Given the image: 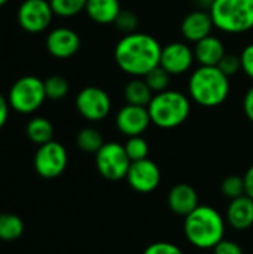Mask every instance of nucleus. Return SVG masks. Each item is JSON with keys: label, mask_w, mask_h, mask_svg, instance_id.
Listing matches in <instances>:
<instances>
[{"label": "nucleus", "mask_w": 253, "mask_h": 254, "mask_svg": "<svg viewBox=\"0 0 253 254\" xmlns=\"http://www.w3.org/2000/svg\"><path fill=\"white\" fill-rule=\"evenodd\" d=\"M245 179V188H246V195L251 196L253 199V164L249 167V170L246 171V174L243 176Z\"/></svg>", "instance_id": "36"}, {"label": "nucleus", "mask_w": 253, "mask_h": 254, "mask_svg": "<svg viewBox=\"0 0 253 254\" xmlns=\"http://www.w3.org/2000/svg\"><path fill=\"white\" fill-rule=\"evenodd\" d=\"M116 128L127 137L142 135L152 124L148 107L125 104L116 115Z\"/></svg>", "instance_id": "13"}, {"label": "nucleus", "mask_w": 253, "mask_h": 254, "mask_svg": "<svg viewBox=\"0 0 253 254\" xmlns=\"http://www.w3.org/2000/svg\"><path fill=\"white\" fill-rule=\"evenodd\" d=\"M25 134L30 141H33L37 146H42L54 140V127L46 118L36 116L28 121L25 127Z\"/></svg>", "instance_id": "21"}, {"label": "nucleus", "mask_w": 253, "mask_h": 254, "mask_svg": "<svg viewBox=\"0 0 253 254\" xmlns=\"http://www.w3.org/2000/svg\"><path fill=\"white\" fill-rule=\"evenodd\" d=\"M143 254H183L180 250V247H177L173 243H167V241H158V243H152L149 244Z\"/></svg>", "instance_id": "31"}, {"label": "nucleus", "mask_w": 253, "mask_h": 254, "mask_svg": "<svg viewBox=\"0 0 253 254\" xmlns=\"http://www.w3.org/2000/svg\"><path fill=\"white\" fill-rule=\"evenodd\" d=\"M130 188L139 193H151L161 183V170L149 158L131 162L125 177Z\"/></svg>", "instance_id": "11"}, {"label": "nucleus", "mask_w": 253, "mask_h": 254, "mask_svg": "<svg viewBox=\"0 0 253 254\" xmlns=\"http://www.w3.org/2000/svg\"><path fill=\"white\" fill-rule=\"evenodd\" d=\"M163 46L146 33L125 34L115 46V63L133 77H145L151 70L160 65Z\"/></svg>", "instance_id": "1"}, {"label": "nucleus", "mask_w": 253, "mask_h": 254, "mask_svg": "<svg viewBox=\"0 0 253 254\" xmlns=\"http://www.w3.org/2000/svg\"><path fill=\"white\" fill-rule=\"evenodd\" d=\"M119 0H88L85 12L97 24H112L121 12Z\"/></svg>", "instance_id": "19"}, {"label": "nucleus", "mask_w": 253, "mask_h": 254, "mask_svg": "<svg viewBox=\"0 0 253 254\" xmlns=\"http://www.w3.org/2000/svg\"><path fill=\"white\" fill-rule=\"evenodd\" d=\"M76 109L84 119L98 122L110 113L112 101L104 89L98 86H86L76 95Z\"/></svg>", "instance_id": "9"}, {"label": "nucleus", "mask_w": 253, "mask_h": 254, "mask_svg": "<svg viewBox=\"0 0 253 254\" xmlns=\"http://www.w3.org/2000/svg\"><path fill=\"white\" fill-rule=\"evenodd\" d=\"M195 60L194 49L183 42H171L161 49L160 65L171 76L186 73Z\"/></svg>", "instance_id": "12"}, {"label": "nucleus", "mask_w": 253, "mask_h": 254, "mask_svg": "<svg viewBox=\"0 0 253 254\" xmlns=\"http://www.w3.org/2000/svg\"><path fill=\"white\" fill-rule=\"evenodd\" d=\"M46 100L45 85L36 76H22L13 82L9 89L7 101L12 110L30 115L36 112Z\"/></svg>", "instance_id": "6"}, {"label": "nucleus", "mask_w": 253, "mask_h": 254, "mask_svg": "<svg viewBox=\"0 0 253 254\" xmlns=\"http://www.w3.org/2000/svg\"><path fill=\"white\" fill-rule=\"evenodd\" d=\"M125 101L127 104H134V106H143L148 107L149 103L154 98V92L146 83L143 77H134L131 79L124 89Z\"/></svg>", "instance_id": "20"}, {"label": "nucleus", "mask_w": 253, "mask_h": 254, "mask_svg": "<svg viewBox=\"0 0 253 254\" xmlns=\"http://www.w3.org/2000/svg\"><path fill=\"white\" fill-rule=\"evenodd\" d=\"M240 60H242V70L245 71V74L248 77L253 79V43L248 45L242 51Z\"/></svg>", "instance_id": "33"}, {"label": "nucleus", "mask_w": 253, "mask_h": 254, "mask_svg": "<svg viewBox=\"0 0 253 254\" xmlns=\"http://www.w3.org/2000/svg\"><path fill=\"white\" fill-rule=\"evenodd\" d=\"M225 220L236 231H246L253 225V199L248 195L231 199L225 213Z\"/></svg>", "instance_id": "17"}, {"label": "nucleus", "mask_w": 253, "mask_h": 254, "mask_svg": "<svg viewBox=\"0 0 253 254\" xmlns=\"http://www.w3.org/2000/svg\"><path fill=\"white\" fill-rule=\"evenodd\" d=\"M221 190H222V195L227 196L230 201L231 199H236L239 196H243L246 195V188H245V179L242 176H228L224 179L222 185H221Z\"/></svg>", "instance_id": "28"}, {"label": "nucleus", "mask_w": 253, "mask_h": 254, "mask_svg": "<svg viewBox=\"0 0 253 254\" xmlns=\"http://www.w3.org/2000/svg\"><path fill=\"white\" fill-rule=\"evenodd\" d=\"M213 254H245V252L236 241L224 238L219 244H216V247H213Z\"/></svg>", "instance_id": "32"}, {"label": "nucleus", "mask_w": 253, "mask_h": 254, "mask_svg": "<svg viewBox=\"0 0 253 254\" xmlns=\"http://www.w3.org/2000/svg\"><path fill=\"white\" fill-rule=\"evenodd\" d=\"M24 234V222L12 213H0V240L15 241Z\"/></svg>", "instance_id": "22"}, {"label": "nucleus", "mask_w": 253, "mask_h": 254, "mask_svg": "<svg viewBox=\"0 0 253 254\" xmlns=\"http://www.w3.org/2000/svg\"><path fill=\"white\" fill-rule=\"evenodd\" d=\"M131 159L121 143L109 141L95 153V167L101 177L110 182H118L127 177Z\"/></svg>", "instance_id": "7"}, {"label": "nucleus", "mask_w": 253, "mask_h": 254, "mask_svg": "<svg viewBox=\"0 0 253 254\" xmlns=\"http://www.w3.org/2000/svg\"><path fill=\"white\" fill-rule=\"evenodd\" d=\"M43 85H45L46 98L55 100V101L63 100L70 91L69 80L66 77H63V76H58V74L49 76L46 80H43Z\"/></svg>", "instance_id": "24"}, {"label": "nucleus", "mask_w": 253, "mask_h": 254, "mask_svg": "<svg viewBox=\"0 0 253 254\" xmlns=\"http://www.w3.org/2000/svg\"><path fill=\"white\" fill-rule=\"evenodd\" d=\"M243 110H245V115L246 118L253 122V85L248 89L246 95H245V100H243Z\"/></svg>", "instance_id": "34"}, {"label": "nucleus", "mask_w": 253, "mask_h": 254, "mask_svg": "<svg viewBox=\"0 0 253 254\" xmlns=\"http://www.w3.org/2000/svg\"><path fill=\"white\" fill-rule=\"evenodd\" d=\"M54 10L48 0H24L18 7V24L28 33H42L52 21Z\"/></svg>", "instance_id": "10"}, {"label": "nucleus", "mask_w": 253, "mask_h": 254, "mask_svg": "<svg viewBox=\"0 0 253 254\" xmlns=\"http://www.w3.org/2000/svg\"><path fill=\"white\" fill-rule=\"evenodd\" d=\"M9 101L7 98H4V95L0 94V129L4 127V124L7 122V116H9Z\"/></svg>", "instance_id": "35"}, {"label": "nucleus", "mask_w": 253, "mask_h": 254, "mask_svg": "<svg viewBox=\"0 0 253 254\" xmlns=\"http://www.w3.org/2000/svg\"><path fill=\"white\" fill-rule=\"evenodd\" d=\"M46 49L55 58H60V60L70 58L76 55L78 51L81 49V37L72 28L58 27L48 34Z\"/></svg>", "instance_id": "14"}, {"label": "nucleus", "mask_w": 253, "mask_h": 254, "mask_svg": "<svg viewBox=\"0 0 253 254\" xmlns=\"http://www.w3.org/2000/svg\"><path fill=\"white\" fill-rule=\"evenodd\" d=\"M69 156L66 147L52 140L39 146L34 155V170L43 179H57L67 168Z\"/></svg>", "instance_id": "8"}, {"label": "nucleus", "mask_w": 253, "mask_h": 254, "mask_svg": "<svg viewBox=\"0 0 253 254\" xmlns=\"http://www.w3.org/2000/svg\"><path fill=\"white\" fill-rule=\"evenodd\" d=\"M170 77L171 74L167 73L161 65L155 67L154 70H151L143 79L146 80V83L149 85V88L152 89L154 94L163 92L169 89V83H170Z\"/></svg>", "instance_id": "27"}, {"label": "nucleus", "mask_w": 253, "mask_h": 254, "mask_svg": "<svg viewBox=\"0 0 253 254\" xmlns=\"http://www.w3.org/2000/svg\"><path fill=\"white\" fill-rule=\"evenodd\" d=\"M225 54H227L225 46L221 42V39L212 34L197 42L194 48V55H195V60L200 63V65L218 67V64L221 63Z\"/></svg>", "instance_id": "18"}, {"label": "nucleus", "mask_w": 253, "mask_h": 254, "mask_svg": "<svg viewBox=\"0 0 253 254\" xmlns=\"http://www.w3.org/2000/svg\"><path fill=\"white\" fill-rule=\"evenodd\" d=\"M218 67H219L228 77L237 74V73L242 70V60H240V55H236V54H225L224 58L221 60V63L218 64Z\"/></svg>", "instance_id": "30"}, {"label": "nucleus", "mask_w": 253, "mask_h": 254, "mask_svg": "<svg viewBox=\"0 0 253 254\" xmlns=\"http://www.w3.org/2000/svg\"><path fill=\"white\" fill-rule=\"evenodd\" d=\"M76 144L82 152L95 155L103 147L104 140H103V135L98 129L92 128V127H85L78 132Z\"/></svg>", "instance_id": "23"}, {"label": "nucleus", "mask_w": 253, "mask_h": 254, "mask_svg": "<svg viewBox=\"0 0 253 254\" xmlns=\"http://www.w3.org/2000/svg\"><path fill=\"white\" fill-rule=\"evenodd\" d=\"M88 0H49L54 15L70 18L85 10Z\"/></svg>", "instance_id": "25"}, {"label": "nucleus", "mask_w": 253, "mask_h": 254, "mask_svg": "<svg viewBox=\"0 0 253 254\" xmlns=\"http://www.w3.org/2000/svg\"><path fill=\"white\" fill-rule=\"evenodd\" d=\"M230 77L219 68L200 65L189 77V97L203 107H216L230 95Z\"/></svg>", "instance_id": "3"}, {"label": "nucleus", "mask_w": 253, "mask_h": 254, "mask_svg": "<svg viewBox=\"0 0 253 254\" xmlns=\"http://www.w3.org/2000/svg\"><path fill=\"white\" fill-rule=\"evenodd\" d=\"M148 110L154 125L163 129H171L189 118L191 101L183 92L167 89L154 95Z\"/></svg>", "instance_id": "4"}, {"label": "nucleus", "mask_w": 253, "mask_h": 254, "mask_svg": "<svg viewBox=\"0 0 253 254\" xmlns=\"http://www.w3.org/2000/svg\"><path fill=\"white\" fill-rule=\"evenodd\" d=\"M7 1H9V0H0V6H3V4H6Z\"/></svg>", "instance_id": "37"}, {"label": "nucleus", "mask_w": 253, "mask_h": 254, "mask_svg": "<svg viewBox=\"0 0 253 254\" xmlns=\"http://www.w3.org/2000/svg\"><path fill=\"white\" fill-rule=\"evenodd\" d=\"M124 147H125V152H127L128 158L131 159V162L146 159L148 155H149V144L142 135L128 137Z\"/></svg>", "instance_id": "26"}, {"label": "nucleus", "mask_w": 253, "mask_h": 254, "mask_svg": "<svg viewBox=\"0 0 253 254\" xmlns=\"http://www.w3.org/2000/svg\"><path fill=\"white\" fill-rule=\"evenodd\" d=\"M209 12L221 31L239 34L253 28V0H213Z\"/></svg>", "instance_id": "5"}, {"label": "nucleus", "mask_w": 253, "mask_h": 254, "mask_svg": "<svg viewBox=\"0 0 253 254\" xmlns=\"http://www.w3.org/2000/svg\"><path fill=\"white\" fill-rule=\"evenodd\" d=\"M167 204L174 214L186 217L200 205V199L197 190L191 185L179 183L170 189L167 195Z\"/></svg>", "instance_id": "15"}, {"label": "nucleus", "mask_w": 253, "mask_h": 254, "mask_svg": "<svg viewBox=\"0 0 253 254\" xmlns=\"http://www.w3.org/2000/svg\"><path fill=\"white\" fill-rule=\"evenodd\" d=\"M225 219L210 205H198L183 220V232L189 244L200 250H213L225 237Z\"/></svg>", "instance_id": "2"}, {"label": "nucleus", "mask_w": 253, "mask_h": 254, "mask_svg": "<svg viewBox=\"0 0 253 254\" xmlns=\"http://www.w3.org/2000/svg\"><path fill=\"white\" fill-rule=\"evenodd\" d=\"M213 27L215 24H213L210 12L194 10L183 18L180 24V31L188 42L197 43L203 40L204 37L210 36Z\"/></svg>", "instance_id": "16"}, {"label": "nucleus", "mask_w": 253, "mask_h": 254, "mask_svg": "<svg viewBox=\"0 0 253 254\" xmlns=\"http://www.w3.org/2000/svg\"><path fill=\"white\" fill-rule=\"evenodd\" d=\"M115 27L124 33V34H131V33H136L137 27H139V18L137 15L130 10V9H121L119 15L116 16L115 19Z\"/></svg>", "instance_id": "29"}]
</instances>
